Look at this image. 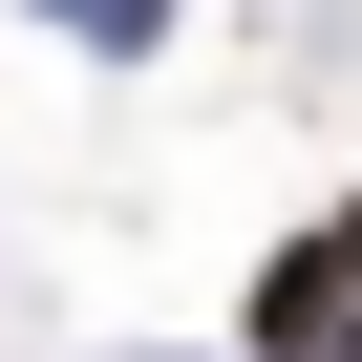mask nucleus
Returning <instances> with one entry per match:
<instances>
[{
  "label": "nucleus",
  "mask_w": 362,
  "mask_h": 362,
  "mask_svg": "<svg viewBox=\"0 0 362 362\" xmlns=\"http://www.w3.org/2000/svg\"><path fill=\"white\" fill-rule=\"evenodd\" d=\"M235 362H362V192H320V214L235 277Z\"/></svg>",
  "instance_id": "nucleus-1"
},
{
  "label": "nucleus",
  "mask_w": 362,
  "mask_h": 362,
  "mask_svg": "<svg viewBox=\"0 0 362 362\" xmlns=\"http://www.w3.org/2000/svg\"><path fill=\"white\" fill-rule=\"evenodd\" d=\"M43 22H64L86 64H149V43H170V0H43Z\"/></svg>",
  "instance_id": "nucleus-2"
}]
</instances>
